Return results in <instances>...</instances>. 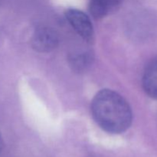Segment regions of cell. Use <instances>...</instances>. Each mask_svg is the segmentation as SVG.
<instances>
[{
    "label": "cell",
    "instance_id": "1",
    "mask_svg": "<svg viewBox=\"0 0 157 157\" xmlns=\"http://www.w3.org/2000/svg\"><path fill=\"white\" fill-rule=\"evenodd\" d=\"M91 112L101 128L113 134L125 132L133 120L128 102L121 94L109 89L101 90L95 95L92 101Z\"/></svg>",
    "mask_w": 157,
    "mask_h": 157
},
{
    "label": "cell",
    "instance_id": "2",
    "mask_svg": "<svg viewBox=\"0 0 157 157\" xmlns=\"http://www.w3.org/2000/svg\"><path fill=\"white\" fill-rule=\"evenodd\" d=\"M59 44V36L56 31L49 26H39L32 37V46L35 51L48 53L55 50Z\"/></svg>",
    "mask_w": 157,
    "mask_h": 157
},
{
    "label": "cell",
    "instance_id": "3",
    "mask_svg": "<svg viewBox=\"0 0 157 157\" xmlns=\"http://www.w3.org/2000/svg\"><path fill=\"white\" fill-rule=\"evenodd\" d=\"M65 18L74 30L84 41L87 42L93 41V25L87 14L78 9H69L65 12Z\"/></svg>",
    "mask_w": 157,
    "mask_h": 157
},
{
    "label": "cell",
    "instance_id": "4",
    "mask_svg": "<svg viewBox=\"0 0 157 157\" xmlns=\"http://www.w3.org/2000/svg\"><path fill=\"white\" fill-rule=\"evenodd\" d=\"M143 87L150 98L157 100V58L153 60L144 71Z\"/></svg>",
    "mask_w": 157,
    "mask_h": 157
},
{
    "label": "cell",
    "instance_id": "5",
    "mask_svg": "<svg viewBox=\"0 0 157 157\" xmlns=\"http://www.w3.org/2000/svg\"><path fill=\"white\" fill-rule=\"evenodd\" d=\"M122 2V0H90L89 10L96 19L102 18L114 10Z\"/></svg>",
    "mask_w": 157,
    "mask_h": 157
},
{
    "label": "cell",
    "instance_id": "6",
    "mask_svg": "<svg viewBox=\"0 0 157 157\" xmlns=\"http://www.w3.org/2000/svg\"><path fill=\"white\" fill-rule=\"evenodd\" d=\"M72 68L77 72H82L87 70L93 61V56L90 52H81L73 54L69 58Z\"/></svg>",
    "mask_w": 157,
    "mask_h": 157
},
{
    "label": "cell",
    "instance_id": "7",
    "mask_svg": "<svg viewBox=\"0 0 157 157\" xmlns=\"http://www.w3.org/2000/svg\"><path fill=\"white\" fill-rule=\"evenodd\" d=\"M2 149H3V139L2 137L1 133H0V153L2 152Z\"/></svg>",
    "mask_w": 157,
    "mask_h": 157
}]
</instances>
